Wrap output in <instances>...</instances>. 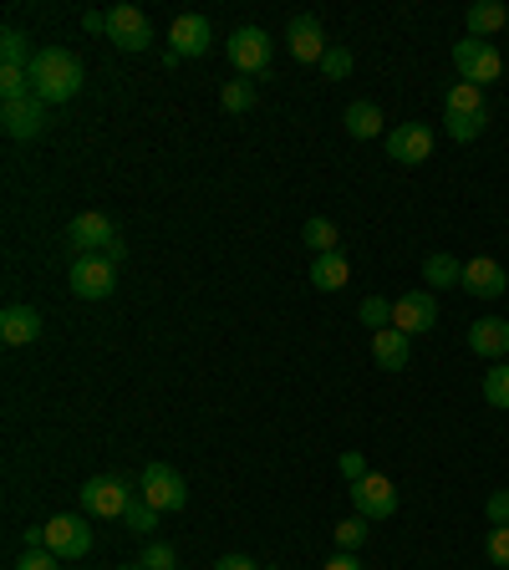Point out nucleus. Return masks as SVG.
I'll use <instances>...</instances> for the list:
<instances>
[{
  "mask_svg": "<svg viewBox=\"0 0 509 570\" xmlns=\"http://www.w3.org/2000/svg\"><path fill=\"white\" fill-rule=\"evenodd\" d=\"M463 26H469L473 41H489L495 31H505V26H509V11L499 6V0H479V6H469V11H463Z\"/></svg>",
  "mask_w": 509,
  "mask_h": 570,
  "instance_id": "nucleus-20",
  "label": "nucleus"
},
{
  "mask_svg": "<svg viewBox=\"0 0 509 570\" xmlns=\"http://www.w3.org/2000/svg\"><path fill=\"white\" fill-rule=\"evenodd\" d=\"M31 61H37V51H31V41L21 37V31H6V37H0V67H26V72H31Z\"/></svg>",
  "mask_w": 509,
  "mask_h": 570,
  "instance_id": "nucleus-26",
  "label": "nucleus"
},
{
  "mask_svg": "<svg viewBox=\"0 0 509 570\" xmlns=\"http://www.w3.org/2000/svg\"><path fill=\"white\" fill-rule=\"evenodd\" d=\"M352 280V266H347V256H311V286L316 291H341Z\"/></svg>",
  "mask_w": 509,
  "mask_h": 570,
  "instance_id": "nucleus-21",
  "label": "nucleus"
},
{
  "mask_svg": "<svg viewBox=\"0 0 509 570\" xmlns=\"http://www.w3.org/2000/svg\"><path fill=\"white\" fill-rule=\"evenodd\" d=\"M321 570H362V566H357V556H352V550H341V556H331Z\"/></svg>",
  "mask_w": 509,
  "mask_h": 570,
  "instance_id": "nucleus-40",
  "label": "nucleus"
},
{
  "mask_svg": "<svg viewBox=\"0 0 509 570\" xmlns=\"http://www.w3.org/2000/svg\"><path fill=\"white\" fill-rule=\"evenodd\" d=\"M352 504L362 520H392V514H398V489H392V479H382V473H367V479L352 484Z\"/></svg>",
  "mask_w": 509,
  "mask_h": 570,
  "instance_id": "nucleus-11",
  "label": "nucleus"
},
{
  "mask_svg": "<svg viewBox=\"0 0 509 570\" xmlns=\"http://www.w3.org/2000/svg\"><path fill=\"white\" fill-rule=\"evenodd\" d=\"M286 47H291L296 61L321 67V57H327V31H321V21H316V16H296L291 31H286Z\"/></svg>",
  "mask_w": 509,
  "mask_h": 570,
  "instance_id": "nucleus-15",
  "label": "nucleus"
},
{
  "mask_svg": "<svg viewBox=\"0 0 509 570\" xmlns=\"http://www.w3.org/2000/svg\"><path fill=\"white\" fill-rule=\"evenodd\" d=\"M362 540H367V520L357 514V520H341L337 524V546L341 550H362Z\"/></svg>",
  "mask_w": 509,
  "mask_h": 570,
  "instance_id": "nucleus-35",
  "label": "nucleus"
},
{
  "mask_svg": "<svg viewBox=\"0 0 509 570\" xmlns=\"http://www.w3.org/2000/svg\"><path fill=\"white\" fill-rule=\"evenodd\" d=\"M138 494H143L158 514H173V510H183V504H189V484H183V473L169 469V463H148V469H143V489H138Z\"/></svg>",
  "mask_w": 509,
  "mask_h": 570,
  "instance_id": "nucleus-4",
  "label": "nucleus"
},
{
  "mask_svg": "<svg viewBox=\"0 0 509 570\" xmlns=\"http://www.w3.org/2000/svg\"><path fill=\"white\" fill-rule=\"evenodd\" d=\"M219 102H224L230 112H250V108H255V87H250V82H224Z\"/></svg>",
  "mask_w": 509,
  "mask_h": 570,
  "instance_id": "nucleus-33",
  "label": "nucleus"
},
{
  "mask_svg": "<svg viewBox=\"0 0 509 570\" xmlns=\"http://www.w3.org/2000/svg\"><path fill=\"white\" fill-rule=\"evenodd\" d=\"M128 504H133V494H128V484H122L118 473H98V479H87V484H82V510L87 514L122 520V514H128Z\"/></svg>",
  "mask_w": 509,
  "mask_h": 570,
  "instance_id": "nucleus-5",
  "label": "nucleus"
},
{
  "mask_svg": "<svg viewBox=\"0 0 509 570\" xmlns=\"http://www.w3.org/2000/svg\"><path fill=\"white\" fill-rule=\"evenodd\" d=\"M408 357H412V347H408V337H402L398 327L372 331V362L382 367V372H402V367H408Z\"/></svg>",
  "mask_w": 509,
  "mask_h": 570,
  "instance_id": "nucleus-19",
  "label": "nucleus"
},
{
  "mask_svg": "<svg viewBox=\"0 0 509 570\" xmlns=\"http://www.w3.org/2000/svg\"><path fill=\"white\" fill-rule=\"evenodd\" d=\"M485 514H489V524H509V489H495V494H489Z\"/></svg>",
  "mask_w": 509,
  "mask_h": 570,
  "instance_id": "nucleus-37",
  "label": "nucleus"
},
{
  "mask_svg": "<svg viewBox=\"0 0 509 570\" xmlns=\"http://www.w3.org/2000/svg\"><path fill=\"white\" fill-rule=\"evenodd\" d=\"M41 337V316L31 306H6L0 311V341L6 347H31Z\"/></svg>",
  "mask_w": 509,
  "mask_h": 570,
  "instance_id": "nucleus-18",
  "label": "nucleus"
},
{
  "mask_svg": "<svg viewBox=\"0 0 509 570\" xmlns=\"http://www.w3.org/2000/svg\"><path fill=\"white\" fill-rule=\"evenodd\" d=\"M428 153H433V128L428 122H398L388 133L392 163H428Z\"/></svg>",
  "mask_w": 509,
  "mask_h": 570,
  "instance_id": "nucleus-12",
  "label": "nucleus"
},
{
  "mask_svg": "<svg viewBox=\"0 0 509 570\" xmlns=\"http://www.w3.org/2000/svg\"><path fill=\"white\" fill-rule=\"evenodd\" d=\"M214 570H266V566H255L250 556H219Z\"/></svg>",
  "mask_w": 509,
  "mask_h": 570,
  "instance_id": "nucleus-39",
  "label": "nucleus"
},
{
  "mask_svg": "<svg viewBox=\"0 0 509 570\" xmlns=\"http://www.w3.org/2000/svg\"><path fill=\"white\" fill-rule=\"evenodd\" d=\"M485 402L489 408H509V367H489L485 372Z\"/></svg>",
  "mask_w": 509,
  "mask_h": 570,
  "instance_id": "nucleus-30",
  "label": "nucleus"
},
{
  "mask_svg": "<svg viewBox=\"0 0 509 570\" xmlns=\"http://www.w3.org/2000/svg\"><path fill=\"white\" fill-rule=\"evenodd\" d=\"M459 291L479 296V301H499V296L509 291V276H505V266H499V260L479 256V260H469V266H463V286H459Z\"/></svg>",
  "mask_w": 509,
  "mask_h": 570,
  "instance_id": "nucleus-14",
  "label": "nucleus"
},
{
  "mask_svg": "<svg viewBox=\"0 0 509 570\" xmlns=\"http://www.w3.org/2000/svg\"><path fill=\"white\" fill-rule=\"evenodd\" d=\"M443 112H485V87L453 82V87H449V98H443Z\"/></svg>",
  "mask_w": 509,
  "mask_h": 570,
  "instance_id": "nucleus-27",
  "label": "nucleus"
},
{
  "mask_svg": "<svg viewBox=\"0 0 509 570\" xmlns=\"http://www.w3.org/2000/svg\"><path fill=\"white\" fill-rule=\"evenodd\" d=\"M266 570H276V566H266Z\"/></svg>",
  "mask_w": 509,
  "mask_h": 570,
  "instance_id": "nucleus-43",
  "label": "nucleus"
},
{
  "mask_svg": "<svg viewBox=\"0 0 509 570\" xmlns=\"http://www.w3.org/2000/svg\"><path fill=\"white\" fill-rule=\"evenodd\" d=\"M122 524H128L133 534H143V540H153V530H158V510L148 504L143 494H138L133 504H128V514H122Z\"/></svg>",
  "mask_w": 509,
  "mask_h": 570,
  "instance_id": "nucleus-28",
  "label": "nucleus"
},
{
  "mask_svg": "<svg viewBox=\"0 0 509 570\" xmlns=\"http://www.w3.org/2000/svg\"><path fill=\"white\" fill-rule=\"evenodd\" d=\"M347 72H352V51H347V47H327V57H321V77L341 82Z\"/></svg>",
  "mask_w": 509,
  "mask_h": 570,
  "instance_id": "nucleus-34",
  "label": "nucleus"
},
{
  "mask_svg": "<svg viewBox=\"0 0 509 570\" xmlns=\"http://www.w3.org/2000/svg\"><path fill=\"white\" fill-rule=\"evenodd\" d=\"M138 566L143 570H179V556H173V546H163V540H148Z\"/></svg>",
  "mask_w": 509,
  "mask_h": 570,
  "instance_id": "nucleus-29",
  "label": "nucleus"
},
{
  "mask_svg": "<svg viewBox=\"0 0 509 570\" xmlns=\"http://www.w3.org/2000/svg\"><path fill=\"white\" fill-rule=\"evenodd\" d=\"M347 133L352 138H382V108H377V102H352V108H347Z\"/></svg>",
  "mask_w": 509,
  "mask_h": 570,
  "instance_id": "nucleus-22",
  "label": "nucleus"
},
{
  "mask_svg": "<svg viewBox=\"0 0 509 570\" xmlns=\"http://www.w3.org/2000/svg\"><path fill=\"white\" fill-rule=\"evenodd\" d=\"M31 87H37V98L47 108L51 102H72L82 92V61L67 47H41L37 61H31Z\"/></svg>",
  "mask_w": 509,
  "mask_h": 570,
  "instance_id": "nucleus-1",
  "label": "nucleus"
},
{
  "mask_svg": "<svg viewBox=\"0 0 509 570\" xmlns=\"http://www.w3.org/2000/svg\"><path fill=\"white\" fill-rule=\"evenodd\" d=\"M301 240L311 244V256H337V250H341V234H337V224H331V219H321V214H311V219H306Z\"/></svg>",
  "mask_w": 509,
  "mask_h": 570,
  "instance_id": "nucleus-23",
  "label": "nucleus"
},
{
  "mask_svg": "<svg viewBox=\"0 0 509 570\" xmlns=\"http://www.w3.org/2000/svg\"><path fill=\"white\" fill-rule=\"evenodd\" d=\"M0 128H6V138H16V143L37 138L41 128H47V102H41V98L6 102V108H0Z\"/></svg>",
  "mask_w": 509,
  "mask_h": 570,
  "instance_id": "nucleus-13",
  "label": "nucleus"
},
{
  "mask_svg": "<svg viewBox=\"0 0 509 570\" xmlns=\"http://www.w3.org/2000/svg\"><path fill=\"white\" fill-rule=\"evenodd\" d=\"M362 327L388 331L392 327V301H382V296H367V301H362Z\"/></svg>",
  "mask_w": 509,
  "mask_h": 570,
  "instance_id": "nucleus-32",
  "label": "nucleus"
},
{
  "mask_svg": "<svg viewBox=\"0 0 509 570\" xmlns=\"http://www.w3.org/2000/svg\"><path fill=\"white\" fill-rule=\"evenodd\" d=\"M61 556H51V550H26L21 560H16V570H57Z\"/></svg>",
  "mask_w": 509,
  "mask_h": 570,
  "instance_id": "nucleus-36",
  "label": "nucleus"
},
{
  "mask_svg": "<svg viewBox=\"0 0 509 570\" xmlns=\"http://www.w3.org/2000/svg\"><path fill=\"white\" fill-rule=\"evenodd\" d=\"M341 473H347V484H357V479H367L372 469H367L362 453H341Z\"/></svg>",
  "mask_w": 509,
  "mask_h": 570,
  "instance_id": "nucleus-38",
  "label": "nucleus"
},
{
  "mask_svg": "<svg viewBox=\"0 0 509 570\" xmlns=\"http://www.w3.org/2000/svg\"><path fill=\"white\" fill-rule=\"evenodd\" d=\"M82 26H87V31H102V37H108V11H87Z\"/></svg>",
  "mask_w": 509,
  "mask_h": 570,
  "instance_id": "nucleus-41",
  "label": "nucleus"
},
{
  "mask_svg": "<svg viewBox=\"0 0 509 570\" xmlns=\"http://www.w3.org/2000/svg\"><path fill=\"white\" fill-rule=\"evenodd\" d=\"M169 41H173V57H204L209 51V41H214V31H209V21L204 16H179V21L169 26Z\"/></svg>",
  "mask_w": 509,
  "mask_h": 570,
  "instance_id": "nucleus-16",
  "label": "nucleus"
},
{
  "mask_svg": "<svg viewBox=\"0 0 509 570\" xmlns=\"http://www.w3.org/2000/svg\"><path fill=\"white\" fill-rule=\"evenodd\" d=\"M118 286V266L108 256H77L72 260V296L82 301H108Z\"/></svg>",
  "mask_w": 509,
  "mask_h": 570,
  "instance_id": "nucleus-7",
  "label": "nucleus"
},
{
  "mask_svg": "<svg viewBox=\"0 0 509 570\" xmlns=\"http://www.w3.org/2000/svg\"><path fill=\"white\" fill-rule=\"evenodd\" d=\"M469 352L473 357H509V321L505 316H479L469 327Z\"/></svg>",
  "mask_w": 509,
  "mask_h": 570,
  "instance_id": "nucleus-17",
  "label": "nucleus"
},
{
  "mask_svg": "<svg viewBox=\"0 0 509 570\" xmlns=\"http://www.w3.org/2000/svg\"><path fill=\"white\" fill-rule=\"evenodd\" d=\"M489 112H443V128H449L453 143H473V138L485 133Z\"/></svg>",
  "mask_w": 509,
  "mask_h": 570,
  "instance_id": "nucleus-25",
  "label": "nucleus"
},
{
  "mask_svg": "<svg viewBox=\"0 0 509 570\" xmlns=\"http://www.w3.org/2000/svg\"><path fill=\"white\" fill-rule=\"evenodd\" d=\"M453 67H459V77L469 87H489V82L505 77V57H499L489 41H473V37L453 47Z\"/></svg>",
  "mask_w": 509,
  "mask_h": 570,
  "instance_id": "nucleus-3",
  "label": "nucleus"
},
{
  "mask_svg": "<svg viewBox=\"0 0 509 570\" xmlns=\"http://www.w3.org/2000/svg\"><path fill=\"white\" fill-rule=\"evenodd\" d=\"M423 280H428V286H438V291H449V286H463V266L453 256H443V250H438V256L423 260Z\"/></svg>",
  "mask_w": 509,
  "mask_h": 570,
  "instance_id": "nucleus-24",
  "label": "nucleus"
},
{
  "mask_svg": "<svg viewBox=\"0 0 509 570\" xmlns=\"http://www.w3.org/2000/svg\"><path fill=\"white\" fill-rule=\"evenodd\" d=\"M108 41L118 51H148L153 47V21L138 6H112L108 11Z\"/></svg>",
  "mask_w": 509,
  "mask_h": 570,
  "instance_id": "nucleus-8",
  "label": "nucleus"
},
{
  "mask_svg": "<svg viewBox=\"0 0 509 570\" xmlns=\"http://www.w3.org/2000/svg\"><path fill=\"white\" fill-rule=\"evenodd\" d=\"M392 327L402 331V337H423V331L438 327V301L433 291H408L392 301Z\"/></svg>",
  "mask_w": 509,
  "mask_h": 570,
  "instance_id": "nucleus-10",
  "label": "nucleus"
},
{
  "mask_svg": "<svg viewBox=\"0 0 509 570\" xmlns=\"http://www.w3.org/2000/svg\"><path fill=\"white\" fill-rule=\"evenodd\" d=\"M41 534H47V550L61 556V560H82L87 550H92V530H87V520H77V514H57V520H47Z\"/></svg>",
  "mask_w": 509,
  "mask_h": 570,
  "instance_id": "nucleus-9",
  "label": "nucleus"
},
{
  "mask_svg": "<svg viewBox=\"0 0 509 570\" xmlns=\"http://www.w3.org/2000/svg\"><path fill=\"white\" fill-rule=\"evenodd\" d=\"M67 240H72L77 256H108L112 266H118L122 256H128V244H122V234L112 230V219L98 214V209H87V214L72 219V230H67Z\"/></svg>",
  "mask_w": 509,
  "mask_h": 570,
  "instance_id": "nucleus-2",
  "label": "nucleus"
},
{
  "mask_svg": "<svg viewBox=\"0 0 509 570\" xmlns=\"http://www.w3.org/2000/svg\"><path fill=\"white\" fill-rule=\"evenodd\" d=\"M122 570H143V566H122Z\"/></svg>",
  "mask_w": 509,
  "mask_h": 570,
  "instance_id": "nucleus-42",
  "label": "nucleus"
},
{
  "mask_svg": "<svg viewBox=\"0 0 509 570\" xmlns=\"http://www.w3.org/2000/svg\"><path fill=\"white\" fill-rule=\"evenodd\" d=\"M270 47L276 41L260 31V26H240L230 41H224V57H230V67L234 72H250V77H260L270 67Z\"/></svg>",
  "mask_w": 509,
  "mask_h": 570,
  "instance_id": "nucleus-6",
  "label": "nucleus"
},
{
  "mask_svg": "<svg viewBox=\"0 0 509 570\" xmlns=\"http://www.w3.org/2000/svg\"><path fill=\"white\" fill-rule=\"evenodd\" d=\"M485 556L495 560L499 570H509V524H489V534H485Z\"/></svg>",
  "mask_w": 509,
  "mask_h": 570,
  "instance_id": "nucleus-31",
  "label": "nucleus"
}]
</instances>
